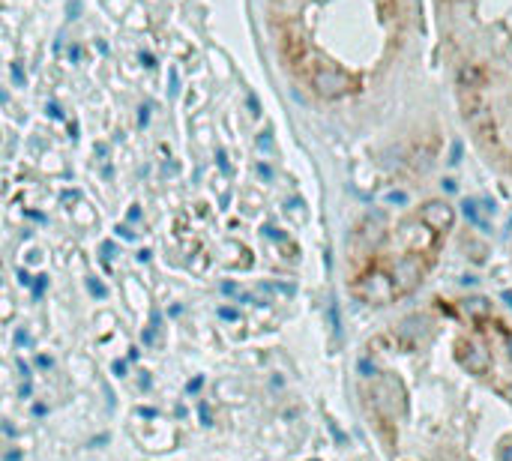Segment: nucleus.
<instances>
[{
    "label": "nucleus",
    "mask_w": 512,
    "mask_h": 461,
    "mask_svg": "<svg viewBox=\"0 0 512 461\" xmlns=\"http://www.w3.org/2000/svg\"><path fill=\"white\" fill-rule=\"evenodd\" d=\"M393 285H395V293H407L414 291L419 281H422V261L419 255H405V258H398L395 267H393Z\"/></svg>",
    "instance_id": "7ed1b4c3"
},
{
    "label": "nucleus",
    "mask_w": 512,
    "mask_h": 461,
    "mask_svg": "<svg viewBox=\"0 0 512 461\" xmlns=\"http://www.w3.org/2000/svg\"><path fill=\"white\" fill-rule=\"evenodd\" d=\"M378 395H381V404L386 407L390 414H405L407 411V395H405V387H402V380H398L395 375H383L381 378V390H378Z\"/></svg>",
    "instance_id": "39448f33"
},
{
    "label": "nucleus",
    "mask_w": 512,
    "mask_h": 461,
    "mask_svg": "<svg viewBox=\"0 0 512 461\" xmlns=\"http://www.w3.org/2000/svg\"><path fill=\"white\" fill-rule=\"evenodd\" d=\"M429 332H431L429 317L410 315V317H405V321H402V327H398V339H405L407 344H419V342L429 339Z\"/></svg>",
    "instance_id": "0eeeda50"
},
{
    "label": "nucleus",
    "mask_w": 512,
    "mask_h": 461,
    "mask_svg": "<svg viewBox=\"0 0 512 461\" xmlns=\"http://www.w3.org/2000/svg\"><path fill=\"white\" fill-rule=\"evenodd\" d=\"M458 78H461V84H470V87H477L480 81H482V75H480V69L477 66H461V72H458Z\"/></svg>",
    "instance_id": "9d476101"
},
{
    "label": "nucleus",
    "mask_w": 512,
    "mask_h": 461,
    "mask_svg": "<svg viewBox=\"0 0 512 461\" xmlns=\"http://www.w3.org/2000/svg\"><path fill=\"white\" fill-rule=\"evenodd\" d=\"M509 395H512V390H509Z\"/></svg>",
    "instance_id": "b1692460"
},
{
    "label": "nucleus",
    "mask_w": 512,
    "mask_h": 461,
    "mask_svg": "<svg viewBox=\"0 0 512 461\" xmlns=\"http://www.w3.org/2000/svg\"><path fill=\"white\" fill-rule=\"evenodd\" d=\"M419 222L426 225L431 234H446V230H453V225H456V210H453V204H446L443 198L426 201L419 210Z\"/></svg>",
    "instance_id": "f03ea898"
},
{
    "label": "nucleus",
    "mask_w": 512,
    "mask_h": 461,
    "mask_svg": "<svg viewBox=\"0 0 512 461\" xmlns=\"http://www.w3.org/2000/svg\"><path fill=\"white\" fill-rule=\"evenodd\" d=\"M311 87H315V93L321 99H342L357 87V78L354 75H347L345 69H339V66L323 63V66H318L315 75H311Z\"/></svg>",
    "instance_id": "f257e3e1"
},
{
    "label": "nucleus",
    "mask_w": 512,
    "mask_h": 461,
    "mask_svg": "<svg viewBox=\"0 0 512 461\" xmlns=\"http://www.w3.org/2000/svg\"><path fill=\"white\" fill-rule=\"evenodd\" d=\"M90 291H93V293H99V297H105V288H102V285H96V281H90Z\"/></svg>",
    "instance_id": "f3484780"
},
{
    "label": "nucleus",
    "mask_w": 512,
    "mask_h": 461,
    "mask_svg": "<svg viewBox=\"0 0 512 461\" xmlns=\"http://www.w3.org/2000/svg\"><path fill=\"white\" fill-rule=\"evenodd\" d=\"M114 375H120V378L126 375V363H114Z\"/></svg>",
    "instance_id": "a211bd4d"
},
{
    "label": "nucleus",
    "mask_w": 512,
    "mask_h": 461,
    "mask_svg": "<svg viewBox=\"0 0 512 461\" xmlns=\"http://www.w3.org/2000/svg\"><path fill=\"white\" fill-rule=\"evenodd\" d=\"M501 461H512V443L504 446V453H501Z\"/></svg>",
    "instance_id": "2eb2a0df"
},
{
    "label": "nucleus",
    "mask_w": 512,
    "mask_h": 461,
    "mask_svg": "<svg viewBox=\"0 0 512 461\" xmlns=\"http://www.w3.org/2000/svg\"><path fill=\"white\" fill-rule=\"evenodd\" d=\"M36 363H40L42 368H52V360H48V356H40V360H36Z\"/></svg>",
    "instance_id": "412c9836"
},
{
    "label": "nucleus",
    "mask_w": 512,
    "mask_h": 461,
    "mask_svg": "<svg viewBox=\"0 0 512 461\" xmlns=\"http://www.w3.org/2000/svg\"><path fill=\"white\" fill-rule=\"evenodd\" d=\"M386 204H407V195L405 192H390V195H386Z\"/></svg>",
    "instance_id": "ddd939ff"
},
{
    "label": "nucleus",
    "mask_w": 512,
    "mask_h": 461,
    "mask_svg": "<svg viewBox=\"0 0 512 461\" xmlns=\"http://www.w3.org/2000/svg\"><path fill=\"white\" fill-rule=\"evenodd\" d=\"M461 312H465L468 317H473V321H482V317L492 315V300H485V297H468V300H461Z\"/></svg>",
    "instance_id": "6e6552de"
},
{
    "label": "nucleus",
    "mask_w": 512,
    "mask_h": 461,
    "mask_svg": "<svg viewBox=\"0 0 512 461\" xmlns=\"http://www.w3.org/2000/svg\"><path fill=\"white\" fill-rule=\"evenodd\" d=\"M18 281H21V285H30V276H28V273H24V270H21V273H18Z\"/></svg>",
    "instance_id": "aec40b11"
},
{
    "label": "nucleus",
    "mask_w": 512,
    "mask_h": 461,
    "mask_svg": "<svg viewBox=\"0 0 512 461\" xmlns=\"http://www.w3.org/2000/svg\"><path fill=\"white\" fill-rule=\"evenodd\" d=\"M458 363L465 366L470 375H485V371L492 368V356H489V351H482L480 344H461L458 348Z\"/></svg>",
    "instance_id": "423d86ee"
},
{
    "label": "nucleus",
    "mask_w": 512,
    "mask_h": 461,
    "mask_svg": "<svg viewBox=\"0 0 512 461\" xmlns=\"http://www.w3.org/2000/svg\"><path fill=\"white\" fill-rule=\"evenodd\" d=\"M509 356H512V344H509Z\"/></svg>",
    "instance_id": "5701e85b"
},
{
    "label": "nucleus",
    "mask_w": 512,
    "mask_h": 461,
    "mask_svg": "<svg viewBox=\"0 0 512 461\" xmlns=\"http://www.w3.org/2000/svg\"><path fill=\"white\" fill-rule=\"evenodd\" d=\"M458 162H461V144L456 141V144H453V153H449V165H458Z\"/></svg>",
    "instance_id": "4468645a"
},
{
    "label": "nucleus",
    "mask_w": 512,
    "mask_h": 461,
    "mask_svg": "<svg viewBox=\"0 0 512 461\" xmlns=\"http://www.w3.org/2000/svg\"><path fill=\"white\" fill-rule=\"evenodd\" d=\"M330 327H333L335 336L342 332V317H339V305H335V300H330Z\"/></svg>",
    "instance_id": "9b49d317"
},
{
    "label": "nucleus",
    "mask_w": 512,
    "mask_h": 461,
    "mask_svg": "<svg viewBox=\"0 0 512 461\" xmlns=\"http://www.w3.org/2000/svg\"><path fill=\"white\" fill-rule=\"evenodd\" d=\"M359 293H363L366 300H371V303H386V300H393L395 285H393V279L386 273L371 270V273L363 276V281H359Z\"/></svg>",
    "instance_id": "20e7f679"
},
{
    "label": "nucleus",
    "mask_w": 512,
    "mask_h": 461,
    "mask_svg": "<svg viewBox=\"0 0 512 461\" xmlns=\"http://www.w3.org/2000/svg\"><path fill=\"white\" fill-rule=\"evenodd\" d=\"M198 390H201V378H195V380L189 383V392H198Z\"/></svg>",
    "instance_id": "6ab92c4d"
},
{
    "label": "nucleus",
    "mask_w": 512,
    "mask_h": 461,
    "mask_svg": "<svg viewBox=\"0 0 512 461\" xmlns=\"http://www.w3.org/2000/svg\"><path fill=\"white\" fill-rule=\"evenodd\" d=\"M219 315H222V317H228V321H237V312H234V309H222Z\"/></svg>",
    "instance_id": "dca6fc26"
},
{
    "label": "nucleus",
    "mask_w": 512,
    "mask_h": 461,
    "mask_svg": "<svg viewBox=\"0 0 512 461\" xmlns=\"http://www.w3.org/2000/svg\"><path fill=\"white\" fill-rule=\"evenodd\" d=\"M357 368H359V375H363V378H371V375H378V366H374V363L369 360V356H363V360L357 363Z\"/></svg>",
    "instance_id": "f8f14e48"
},
{
    "label": "nucleus",
    "mask_w": 512,
    "mask_h": 461,
    "mask_svg": "<svg viewBox=\"0 0 512 461\" xmlns=\"http://www.w3.org/2000/svg\"><path fill=\"white\" fill-rule=\"evenodd\" d=\"M504 300L509 303V309H512V291H504Z\"/></svg>",
    "instance_id": "4be33fe9"
},
{
    "label": "nucleus",
    "mask_w": 512,
    "mask_h": 461,
    "mask_svg": "<svg viewBox=\"0 0 512 461\" xmlns=\"http://www.w3.org/2000/svg\"><path fill=\"white\" fill-rule=\"evenodd\" d=\"M461 210H465V216H468V222H473V225H477V228H489V225H485V219H482V216H480V210H482V207H480V201H473V198H468L465 204H461Z\"/></svg>",
    "instance_id": "1a4fd4ad"
}]
</instances>
